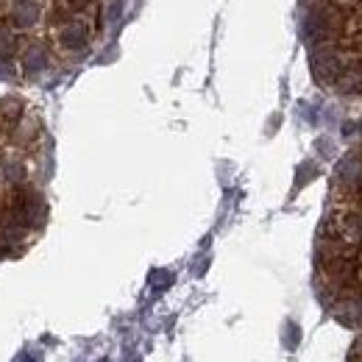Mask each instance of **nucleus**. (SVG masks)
Instances as JSON below:
<instances>
[{"label": "nucleus", "mask_w": 362, "mask_h": 362, "mask_svg": "<svg viewBox=\"0 0 362 362\" xmlns=\"http://www.w3.org/2000/svg\"><path fill=\"white\" fill-rule=\"evenodd\" d=\"M40 134H42V129H40V120L37 117H31L28 112L20 117V123L8 132V145L14 148V151H23V153H28L31 148H34V142L40 139Z\"/></svg>", "instance_id": "2"}, {"label": "nucleus", "mask_w": 362, "mask_h": 362, "mask_svg": "<svg viewBox=\"0 0 362 362\" xmlns=\"http://www.w3.org/2000/svg\"><path fill=\"white\" fill-rule=\"evenodd\" d=\"M20 64H23V70L28 76H37V73H42L47 64H50V50L42 42H31V45L23 47Z\"/></svg>", "instance_id": "4"}, {"label": "nucleus", "mask_w": 362, "mask_h": 362, "mask_svg": "<svg viewBox=\"0 0 362 362\" xmlns=\"http://www.w3.org/2000/svg\"><path fill=\"white\" fill-rule=\"evenodd\" d=\"M17 50V37L11 25H0V59H11Z\"/></svg>", "instance_id": "7"}, {"label": "nucleus", "mask_w": 362, "mask_h": 362, "mask_svg": "<svg viewBox=\"0 0 362 362\" xmlns=\"http://www.w3.org/2000/svg\"><path fill=\"white\" fill-rule=\"evenodd\" d=\"M92 37V25L84 17H56L53 20V40L56 45L67 53H81L87 50Z\"/></svg>", "instance_id": "1"}, {"label": "nucleus", "mask_w": 362, "mask_h": 362, "mask_svg": "<svg viewBox=\"0 0 362 362\" xmlns=\"http://www.w3.org/2000/svg\"><path fill=\"white\" fill-rule=\"evenodd\" d=\"M0 136H3V132H0Z\"/></svg>", "instance_id": "8"}, {"label": "nucleus", "mask_w": 362, "mask_h": 362, "mask_svg": "<svg viewBox=\"0 0 362 362\" xmlns=\"http://www.w3.org/2000/svg\"><path fill=\"white\" fill-rule=\"evenodd\" d=\"M40 23V3L37 0H14L11 6V25L25 31Z\"/></svg>", "instance_id": "5"}, {"label": "nucleus", "mask_w": 362, "mask_h": 362, "mask_svg": "<svg viewBox=\"0 0 362 362\" xmlns=\"http://www.w3.org/2000/svg\"><path fill=\"white\" fill-rule=\"evenodd\" d=\"M25 115V103L20 100V98H0V132L3 134H8L17 123H20V117Z\"/></svg>", "instance_id": "6"}, {"label": "nucleus", "mask_w": 362, "mask_h": 362, "mask_svg": "<svg viewBox=\"0 0 362 362\" xmlns=\"http://www.w3.org/2000/svg\"><path fill=\"white\" fill-rule=\"evenodd\" d=\"M31 179V170L23 159V151H6L0 159V181H6L8 187H23Z\"/></svg>", "instance_id": "3"}]
</instances>
